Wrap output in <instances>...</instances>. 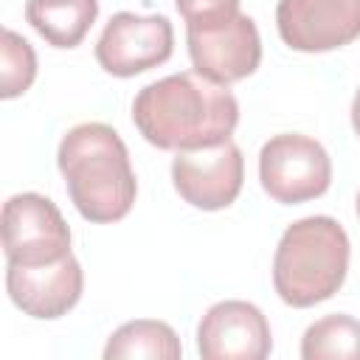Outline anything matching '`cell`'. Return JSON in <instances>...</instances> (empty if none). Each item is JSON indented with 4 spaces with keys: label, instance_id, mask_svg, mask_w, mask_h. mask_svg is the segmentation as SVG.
<instances>
[{
    "label": "cell",
    "instance_id": "17",
    "mask_svg": "<svg viewBox=\"0 0 360 360\" xmlns=\"http://www.w3.org/2000/svg\"><path fill=\"white\" fill-rule=\"evenodd\" d=\"M352 127H354V132L360 138V87H357V93L352 98Z\"/></svg>",
    "mask_w": 360,
    "mask_h": 360
},
{
    "label": "cell",
    "instance_id": "9",
    "mask_svg": "<svg viewBox=\"0 0 360 360\" xmlns=\"http://www.w3.org/2000/svg\"><path fill=\"white\" fill-rule=\"evenodd\" d=\"M276 28L287 48L326 53L360 37V0H278Z\"/></svg>",
    "mask_w": 360,
    "mask_h": 360
},
{
    "label": "cell",
    "instance_id": "2",
    "mask_svg": "<svg viewBox=\"0 0 360 360\" xmlns=\"http://www.w3.org/2000/svg\"><path fill=\"white\" fill-rule=\"evenodd\" d=\"M70 202L87 222L124 219L138 194V180L121 135L101 121H87L65 132L56 149Z\"/></svg>",
    "mask_w": 360,
    "mask_h": 360
},
{
    "label": "cell",
    "instance_id": "15",
    "mask_svg": "<svg viewBox=\"0 0 360 360\" xmlns=\"http://www.w3.org/2000/svg\"><path fill=\"white\" fill-rule=\"evenodd\" d=\"M37 79V53L28 39L17 31L3 28L0 37V96L17 98L22 96Z\"/></svg>",
    "mask_w": 360,
    "mask_h": 360
},
{
    "label": "cell",
    "instance_id": "6",
    "mask_svg": "<svg viewBox=\"0 0 360 360\" xmlns=\"http://www.w3.org/2000/svg\"><path fill=\"white\" fill-rule=\"evenodd\" d=\"M3 253L8 264H53L70 253V228L53 200L22 191L3 202Z\"/></svg>",
    "mask_w": 360,
    "mask_h": 360
},
{
    "label": "cell",
    "instance_id": "14",
    "mask_svg": "<svg viewBox=\"0 0 360 360\" xmlns=\"http://www.w3.org/2000/svg\"><path fill=\"white\" fill-rule=\"evenodd\" d=\"M304 360H360V321L343 312L307 326L301 338Z\"/></svg>",
    "mask_w": 360,
    "mask_h": 360
},
{
    "label": "cell",
    "instance_id": "8",
    "mask_svg": "<svg viewBox=\"0 0 360 360\" xmlns=\"http://www.w3.org/2000/svg\"><path fill=\"white\" fill-rule=\"evenodd\" d=\"M174 191L194 208L219 211L228 208L245 183L242 149L228 138L214 146L183 149L172 160Z\"/></svg>",
    "mask_w": 360,
    "mask_h": 360
},
{
    "label": "cell",
    "instance_id": "1",
    "mask_svg": "<svg viewBox=\"0 0 360 360\" xmlns=\"http://www.w3.org/2000/svg\"><path fill=\"white\" fill-rule=\"evenodd\" d=\"M132 121L158 149H200L233 135L239 101L228 84H217L197 70H183L146 84L132 101Z\"/></svg>",
    "mask_w": 360,
    "mask_h": 360
},
{
    "label": "cell",
    "instance_id": "16",
    "mask_svg": "<svg viewBox=\"0 0 360 360\" xmlns=\"http://www.w3.org/2000/svg\"><path fill=\"white\" fill-rule=\"evenodd\" d=\"M174 6L186 22H197V20H205L211 14L239 8V0H174Z\"/></svg>",
    "mask_w": 360,
    "mask_h": 360
},
{
    "label": "cell",
    "instance_id": "10",
    "mask_svg": "<svg viewBox=\"0 0 360 360\" xmlns=\"http://www.w3.org/2000/svg\"><path fill=\"white\" fill-rule=\"evenodd\" d=\"M270 349V323L250 301H217L197 323V352L202 360H264Z\"/></svg>",
    "mask_w": 360,
    "mask_h": 360
},
{
    "label": "cell",
    "instance_id": "12",
    "mask_svg": "<svg viewBox=\"0 0 360 360\" xmlns=\"http://www.w3.org/2000/svg\"><path fill=\"white\" fill-rule=\"evenodd\" d=\"M98 17V0H28V25L53 48H76Z\"/></svg>",
    "mask_w": 360,
    "mask_h": 360
},
{
    "label": "cell",
    "instance_id": "11",
    "mask_svg": "<svg viewBox=\"0 0 360 360\" xmlns=\"http://www.w3.org/2000/svg\"><path fill=\"white\" fill-rule=\"evenodd\" d=\"M6 290L17 309L39 321H56L68 315L84 290V273L73 253L53 264H8L6 267Z\"/></svg>",
    "mask_w": 360,
    "mask_h": 360
},
{
    "label": "cell",
    "instance_id": "3",
    "mask_svg": "<svg viewBox=\"0 0 360 360\" xmlns=\"http://www.w3.org/2000/svg\"><path fill=\"white\" fill-rule=\"evenodd\" d=\"M349 236L343 225L326 214L292 222L273 256V287L278 298L295 309L332 298L349 273Z\"/></svg>",
    "mask_w": 360,
    "mask_h": 360
},
{
    "label": "cell",
    "instance_id": "7",
    "mask_svg": "<svg viewBox=\"0 0 360 360\" xmlns=\"http://www.w3.org/2000/svg\"><path fill=\"white\" fill-rule=\"evenodd\" d=\"M174 51V28L163 14L118 11L96 42V62L118 79L138 76L163 65Z\"/></svg>",
    "mask_w": 360,
    "mask_h": 360
},
{
    "label": "cell",
    "instance_id": "18",
    "mask_svg": "<svg viewBox=\"0 0 360 360\" xmlns=\"http://www.w3.org/2000/svg\"><path fill=\"white\" fill-rule=\"evenodd\" d=\"M354 205H357V219H360V191H357V202Z\"/></svg>",
    "mask_w": 360,
    "mask_h": 360
},
{
    "label": "cell",
    "instance_id": "13",
    "mask_svg": "<svg viewBox=\"0 0 360 360\" xmlns=\"http://www.w3.org/2000/svg\"><path fill=\"white\" fill-rule=\"evenodd\" d=\"M183 354L180 338L174 335V329L166 321H152V318H138V321H127L124 326H118L107 346H104V357L107 360H177Z\"/></svg>",
    "mask_w": 360,
    "mask_h": 360
},
{
    "label": "cell",
    "instance_id": "5",
    "mask_svg": "<svg viewBox=\"0 0 360 360\" xmlns=\"http://www.w3.org/2000/svg\"><path fill=\"white\" fill-rule=\"evenodd\" d=\"M259 180L270 200L298 205L326 194L332 183L329 152L309 135H273L259 152Z\"/></svg>",
    "mask_w": 360,
    "mask_h": 360
},
{
    "label": "cell",
    "instance_id": "4",
    "mask_svg": "<svg viewBox=\"0 0 360 360\" xmlns=\"http://www.w3.org/2000/svg\"><path fill=\"white\" fill-rule=\"evenodd\" d=\"M188 56L197 73L217 84H233L248 79L262 62V39L253 17L225 11L186 25Z\"/></svg>",
    "mask_w": 360,
    "mask_h": 360
}]
</instances>
